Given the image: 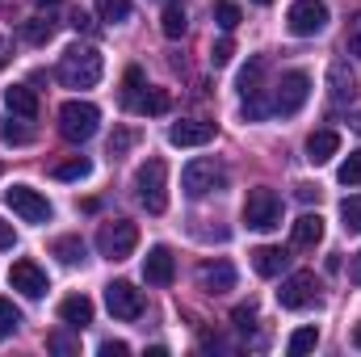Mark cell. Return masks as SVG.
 Listing matches in <instances>:
<instances>
[{"label": "cell", "instance_id": "obj_1", "mask_svg": "<svg viewBox=\"0 0 361 357\" xmlns=\"http://www.w3.org/2000/svg\"><path fill=\"white\" fill-rule=\"evenodd\" d=\"M101 72H105V59H101V51L97 47H68L63 51V59H59V80L68 85V89H92L97 80H101Z\"/></svg>", "mask_w": 361, "mask_h": 357}, {"label": "cell", "instance_id": "obj_2", "mask_svg": "<svg viewBox=\"0 0 361 357\" xmlns=\"http://www.w3.org/2000/svg\"><path fill=\"white\" fill-rule=\"evenodd\" d=\"M169 164L160 160V156H152L147 164H139V173H135V193H139V202L147 206V214H164L169 210Z\"/></svg>", "mask_w": 361, "mask_h": 357}, {"label": "cell", "instance_id": "obj_3", "mask_svg": "<svg viewBox=\"0 0 361 357\" xmlns=\"http://www.w3.org/2000/svg\"><path fill=\"white\" fill-rule=\"evenodd\" d=\"M97 122H101V109L92 101H63L59 105V135L68 143H89L97 135Z\"/></svg>", "mask_w": 361, "mask_h": 357}, {"label": "cell", "instance_id": "obj_4", "mask_svg": "<svg viewBox=\"0 0 361 357\" xmlns=\"http://www.w3.org/2000/svg\"><path fill=\"white\" fill-rule=\"evenodd\" d=\"M135 244H139V227H135L130 219L101 223V231H97V253H101L105 261H126V257L135 253Z\"/></svg>", "mask_w": 361, "mask_h": 357}, {"label": "cell", "instance_id": "obj_5", "mask_svg": "<svg viewBox=\"0 0 361 357\" xmlns=\"http://www.w3.org/2000/svg\"><path fill=\"white\" fill-rule=\"evenodd\" d=\"M244 223L252 231H273L281 223V198L273 193L269 185L248 189V198H244Z\"/></svg>", "mask_w": 361, "mask_h": 357}, {"label": "cell", "instance_id": "obj_6", "mask_svg": "<svg viewBox=\"0 0 361 357\" xmlns=\"http://www.w3.org/2000/svg\"><path fill=\"white\" fill-rule=\"evenodd\" d=\"M307 97H311V76H307V72H286V76L277 80V89H273L269 105H273V114L290 118V114H298V109L307 105Z\"/></svg>", "mask_w": 361, "mask_h": 357}, {"label": "cell", "instance_id": "obj_7", "mask_svg": "<svg viewBox=\"0 0 361 357\" xmlns=\"http://www.w3.org/2000/svg\"><path fill=\"white\" fill-rule=\"evenodd\" d=\"M180 185L189 198H206L210 189H223L227 185V169L219 160H189L185 173H180Z\"/></svg>", "mask_w": 361, "mask_h": 357}, {"label": "cell", "instance_id": "obj_8", "mask_svg": "<svg viewBox=\"0 0 361 357\" xmlns=\"http://www.w3.org/2000/svg\"><path fill=\"white\" fill-rule=\"evenodd\" d=\"M4 206L13 214H21L25 223H51V202L38 189H30V185H8L4 189Z\"/></svg>", "mask_w": 361, "mask_h": 357}, {"label": "cell", "instance_id": "obj_9", "mask_svg": "<svg viewBox=\"0 0 361 357\" xmlns=\"http://www.w3.org/2000/svg\"><path fill=\"white\" fill-rule=\"evenodd\" d=\"M286 25H290V34L311 38V34H319L328 25V4L324 0H294L290 13H286Z\"/></svg>", "mask_w": 361, "mask_h": 357}, {"label": "cell", "instance_id": "obj_10", "mask_svg": "<svg viewBox=\"0 0 361 357\" xmlns=\"http://www.w3.org/2000/svg\"><path fill=\"white\" fill-rule=\"evenodd\" d=\"M315 294H319V282H315V273H311V269H298V273H290V277L281 282V290H277V303H281L286 311H302L307 303H315Z\"/></svg>", "mask_w": 361, "mask_h": 357}, {"label": "cell", "instance_id": "obj_11", "mask_svg": "<svg viewBox=\"0 0 361 357\" xmlns=\"http://www.w3.org/2000/svg\"><path fill=\"white\" fill-rule=\"evenodd\" d=\"M105 307L118 320H139L143 315V290H135L130 282H109L105 286Z\"/></svg>", "mask_w": 361, "mask_h": 357}, {"label": "cell", "instance_id": "obj_12", "mask_svg": "<svg viewBox=\"0 0 361 357\" xmlns=\"http://www.w3.org/2000/svg\"><path fill=\"white\" fill-rule=\"evenodd\" d=\"M214 139V122H202V118H185L169 131V143L173 147H202Z\"/></svg>", "mask_w": 361, "mask_h": 357}, {"label": "cell", "instance_id": "obj_13", "mask_svg": "<svg viewBox=\"0 0 361 357\" xmlns=\"http://www.w3.org/2000/svg\"><path fill=\"white\" fill-rule=\"evenodd\" d=\"M8 282H13V290H21L25 298H42V294H47V273L34 265V261H17V265L8 269Z\"/></svg>", "mask_w": 361, "mask_h": 357}, {"label": "cell", "instance_id": "obj_14", "mask_svg": "<svg viewBox=\"0 0 361 357\" xmlns=\"http://www.w3.org/2000/svg\"><path fill=\"white\" fill-rule=\"evenodd\" d=\"M143 277H147L152 286H173V277H177V261H173V253H169L164 244H156V248L147 253V261H143Z\"/></svg>", "mask_w": 361, "mask_h": 357}, {"label": "cell", "instance_id": "obj_15", "mask_svg": "<svg viewBox=\"0 0 361 357\" xmlns=\"http://www.w3.org/2000/svg\"><path fill=\"white\" fill-rule=\"evenodd\" d=\"M197 282L210 294H227V290H235V265L231 261H206L197 269Z\"/></svg>", "mask_w": 361, "mask_h": 357}, {"label": "cell", "instance_id": "obj_16", "mask_svg": "<svg viewBox=\"0 0 361 357\" xmlns=\"http://www.w3.org/2000/svg\"><path fill=\"white\" fill-rule=\"evenodd\" d=\"M328 97L336 105H353L357 101V76L349 72V63H332L328 68Z\"/></svg>", "mask_w": 361, "mask_h": 357}, {"label": "cell", "instance_id": "obj_17", "mask_svg": "<svg viewBox=\"0 0 361 357\" xmlns=\"http://www.w3.org/2000/svg\"><path fill=\"white\" fill-rule=\"evenodd\" d=\"M4 105H8V114H17V118H25V122L38 118V97H34L30 85H8V89H4Z\"/></svg>", "mask_w": 361, "mask_h": 357}, {"label": "cell", "instance_id": "obj_18", "mask_svg": "<svg viewBox=\"0 0 361 357\" xmlns=\"http://www.w3.org/2000/svg\"><path fill=\"white\" fill-rule=\"evenodd\" d=\"M59 320H63L68 328H76V332L89 328L92 324V303L85 298V294H68V298L59 303Z\"/></svg>", "mask_w": 361, "mask_h": 357}, {"label": "cell", "instance_id": "obj_19", "mask_svg": "<svg viewBox=\"0 0 361 357\" xmlns=\"http://www.w3.org/2000/svg\"><path fill=\"white\" fill-rule=\"evenodd\" d=\"M336 152H341V135L336 131H311V139H307V160L311 164H328Z\"/></svg>", "mask_w": 361, "mask_h": 357}, {"label": "cell", "instance_id": "obj_20", "mask_svg": "<svg viewBox=\"0 0 361 357\" xmlns=\"http://www.w3.org/2000/svg\"><path fill=\"white\" fill-rule=\"evenodd\" d=\"M290 240H294V248H315V244L324 240V219H319V214H298Z\"/></svg>", "mask_w": 361, "mask_h": 357}, {"label": "cell", "instance_id": "obj_21", "mask_svg": "<svg viewBox=\"0 0 361 357\" xmlns=\"http://www.w3.org/2000/svg\"><path fill=\"white\" fill-rule=\"evenodd\" d=\"M286 265H290V253H286V248L265 244V248H257V253H252V269H257L261 277H277Z\"/></svg>", "mask_w": 361, "mask_h": 357}, {"label": "cell", "instance_id": "obj_22", "mask_svg": "<svg viewBox=\"0 0 361 357\" xmlns=\"http://www.w3.org/2000/svg\"><path fill=\"white\" fill-rule=\"evenodd\" d=\"M160 30H164V38H180V34L189 30V13H185L180 0H169V4H164V13H160Z\"/></svg>", "mask_w": 361, "mask_h": 357}, {"label": "cell", "instance_id": "obj_23", "mask_svg": "<svg viewBox=\"0 0 361 357\" xmlns=\"http://www.w3.org/2000/svg\"><path fill=\"white\" fill-rule=\"evenodd\" d=\"M21 38L34 42V47H42V42L55 38V21H51V17H30V21L21 25Z\"/></svg>", "mask_w": 361, "mask_h": 357}, {"label": "cell", "instance_id": "obj_24", "mask_svg": "<svg viewBox=\"0 0 361 357\" xmlns=\"http://www.w3.org/2000/svg\"><path fill=\"white\" fill-rule=\"evenodd\" d=\"M139 101H143V72L139 68H126V76H122V105L126 109H139Z\"/></svg>", "mask_w": 361, "mask_h": 357}, {"label": "cell", "instance_id": "obj_25", "mask_svg": "<svg viewBox=\"0 0 361 357\" xmlns=\"http://www.w3.org/2000/svg\"><path fill=\"white\" fill-rule=\"evenodd\" d=\"M51 253H55L63 265H76V261H85V240H80V236H63V240L51 244Z\"/></svg>", "mask_w": 361, "mask_h": 357}, {"label": "cell", "instance_id": "obj_26", "mask_svg": "<svg viewBox=\"0 0 361 357\" xmlns=\"http://www.w3.org/2000/svg\"><path fill=\"white\" fill-rule=\"evenodd\" d=\"M315 345H319V328H315V324H307V328H298V332L290 337L286 353H290V357H302V353H311Z\"/></svg>", "mask_w": 361, "mask_h": 357}, {"label": "cell", "instance_id": "obj_27", "mask_svg": "<svg viewBox=\"0 0 361 357\" xmlns=\"http://www.w3.org/2000/svg\"><path fill=\"white\" fill-rule=\"evenodd\" d=\"M97 13L109 25H122V21H130V0H97Z\"/></svg>", "mask_w": 361, "mask_h": 357}, {"label": "cell", "instance_id": "obj_28", "mask_svg": "<svg viewBox=\"0 0 361 357\" xmlns=\"http://www.w3.org/2000/svg\"><path fill=\"white\" fill-rule=\"evenodd\" d=\"M92 173V164L85 156H72V160H63V164H55V181H85Z\"/></svg>", "mask_w": 361, "mask_h": 357}, {"label": "cell", "instance_id": "obj_29", "mask_svg": "<svg viewBox=\"0 0 361 357\" xmlns=\"http://www.w3.org/2000/svg\"><path fill=\"white\" fill-rule=\"evenodd\" d=\"M261 72H265V59L257 55V59H248V68L240 72V92L248 97V92H261Z\"/></svg>", "mask_w": 361, "mask_h": 357}, {"label": "cell", "instance_id": "obj_30", "mask_svg": "<svg viewBox=\"0 0 361 357\" xmlns=\"http://www.w3.org/2000/svg\"><path fill=\"white\" fill-rule=\"evenodd\" d=\"M214 21L223 25V30H235L244 17H240V4L235 0H214Z\"/></svg>", "mask_w": 361, "mask_h": 357}, {"label": "cell", "instance_id": "obj_31", "mask_svg": "<svg viewBox=\"0 0 361 357\" xmlns=\"http://www.w3.org/2000/svg\"><path fill=\"white\" fill-rule=\"evenodd\" d=\"M169 105H173V97L164 89H152L143 92V101H139V114H169Z\"/></svg>", "mask_w": 361, "mask_h": 357}, {"label": "cell", "instance_id": "obj_32", "mask_svg": "<svg viewBox=\"0 0 361 357\" xmlns=\"http://www.w3.org/2000/svg\"><path fill=\"white\" fill-rule=\"evenodd\" d=\"M17 328H21V311H17L8 298H0V341H4V337H13Z\"/></svg>", "mask_w": 361, "mask_h": 357}, {"label": "cell", "instance_id": "obj_33", "mask_svg": "<svg viewBox=\"0 0 361 357\" xmlns=\"http://www.w3.org/2000/svg\"><path fill=\"white\" fill-rule=\"evenodd\" d=\"M130 147H135V131H130V126H118V131L109 135V156L118 160V156H126Z\"/></svg>", "mask_w": 361, "mask_h": 357}, {"label": "cell", "instance_id": "obj_34", "mask_svg": "<svg viewBox=\"0 0 361 357\" xmlns=\"http://www.w3.org/2000/svg\"><path fill=\"white\" fill-rule=\"evenodd\" d=\"M341 219H345V227H349V231H361V193L341 202Z\"/></svg>", "mask_w": 361, "mask_h": 357}, {"label": "cell", "instance_id": "obj_35", "mask_svg": "<svg viewBox=\"0 0 361 357\" xmlns=\"http://www.w3.org/2000/svg\"><path fill=\"white\" fill-rule=\"evenodd\" d=\"M231 55H235V42H231V38H219V42L210 47V63H214V68H227Z\"/></svg>", "mask_w": 361, "mask_h": 357}, {"label": "cell", "instance_id": "obj_36", "mask_svg": "<svg viewBox=\"0 0 361 357\" xmlns=\"http://www.w3.org/2000/svg\"><path fill=\"white\" fill-rule=\"evenodd\" d=\"M17 122H21V118L13 114V118H8V122L0 126V135H4V143H30V131H25V126H17Z\"/></svg>", "mask_w": 361, "mask_h": 357}, {"label": "cell", "instance_id": "obj_37", "mask_svg": "<svg viewBox=\"0 0 361 357\" xmlns=\"http://www.w3.org/2000/svg\"><path fill=\"white\" fill-rule=\"evenodd\" d=\"M341 185H361V152H353V156L341 164Z\"/></svg>", "mask_w": 361, "mask_h": 357}, {"label": "cell", "instance_id": "obj_38", "mask_svg": "<svg viewBox=\"0 0 361 357\" xmlns=\"http://www.w3.org/2000/svg\"><path fill=\"white\" fill-rule=\"evenodd\" d=\"M345 47H349V55L361 59V13L349 21V34H345Z\"/></svg>", "mask_w": 361, "mask_h": 357}, {"label": "cell", "instance_id": "obj_39", "mask_svg": "<svg viewBox=\"0 0 361 357\" xmlns=\"http://www.w3.org/2000/svg\"><path fill=\"white\" fill-rule=\"evenodd\" d=\"M231 320H235V328H240V332H248V328H252V320H257V307H252V303H244V307H235V311H231Z\"/></svg>", "mask_w": 361, "mask_h": 357}, {"label": "cell", "instance_id": "obj_40", "mask_svg": "<svg viewBox=\"0 0 361 357\" xmlns=\"http://www.w3.org/2000/svg\"><path fill=\"white\" fill-rule=\"evenodd\" d=\"M47 349H55V353H76V341H72L68 332H51V337H47Z\"/></svg>", "mask_w": 361, "mask_h": 357}, {"label": "cell", "instance_id": "obj_41", "mask_svg": "<svg viewBox=\"0 0 361 357\" xmlns=\"http://www.w3.org/2000/svg\"><path fill=\"white\" fill-rule=\"evenodd\" d=\"M101 353H105V357H126V353H130V345H126V341H105V345H101Z\"/></svg>", "mask_w": 361, "mask_h": 357}, {"label": "cell", "instance_id": "obj_42", "mask_svg": "<svg viewBox=\"0 0 361 357\" xmlns=\"http://www.w3.org/2000/svg\"><path fill=\"white\" fill-rule=\"evenodd\" d=\"M13 244H17V231H13V227L0 219V248H13Z\"/></svg>", "mask_w": 361, "mask_h": 357}, {"label": "cell", "instance_id": "obj_43", "mask_svg": "<svg viewBox=\"0 0 361 357\" xmlns=\"http://www.w3.org/2000/svg\"><path fill=\"white\" fill-rule=\"evenodd\" d=\"M72 25H76V30H92V17L85 8H76V13H72Z\"/></svg>", "mask_w": 361, "mask_h": 357}, {"label": "cell", "instance_id": "obj_44", "mask_svg": "<svg viewBox=\"0 0 361 357\" xmlns=\"http://www.w3.org/2000/svg\"><path fill=\"white\" fill-rule=\"evenodd\" d=\"M349 277H353V282L361 286V253L353 257V261H349Z\"/></svg>", "mask_w": 361, "mask_h": 357}, {"label": "cell", "instance_id": "obj_45", "mask_svg": "<svg viewBox=\"0 0 361 357\" xmlns=\"http://www.w3.org/2000/svg\"><path fill=\"white\" fill-rule=\"evenodd\" d=\"M298 198L311 202V198H319V189H315V185H298Z\"/></svg>", "mask_w": 361, "mask_h": 357}, {"label": "cell", "instance_id": "obj_46", "mask_svg": "<svg viewBox=\"0 0 361 357\" xmlns=\"http://www.w3.org/2000/svg\"><path fill=\"white\" fill-rule=\"evenodd\" d=\"M8 55H13V47H8V38H0V68L8 63Z\"/></svg>", "mask_w": 361, "mask_h": 357}, {"label": "cell", "instance_id": "obj_47", "mask_svg": "<svg viewBox=\"0 0 361 357\" xmlns=\"http://www.w3.org/2000/svg\"><path fill=\"white\" fill-rule=\"evenodd\" d=\"M353 345H357V349H361V324H357V328H353Z\"/></svg>", "mask_w": 361, "mask_h": 357}, {"label": "cell", "instance_id": "obj_48", "mask_svg": "<svg viewBox=\"0 0 361 357\" xmlns=\"http://www.w3.org/2000/svg\"><path fill=\"white\" fill-rule=\"evenodd\" d=\"M353 131H357V135H361V114H357V118H353Z\"/></svg>", "mask_w": 361, "mask_h": 357}, {"label": "cell", "instance_id": "obj_49", "mask_svg": "<svg viewBox=\"0 0 361 357\" xmlns=\"http://www.w3.org/2000/svg\"><path fill=\"white\" fill-rule=\"evenodd\" d=\"M38 4H47V8H51V4H59V0H38Z\"/></svg>", "mask_w": 361, "mask_h": 357}, {"label": "cell", "instance_id": "obj_50", "mask_svg": "<svg viewBox=\"0 0 361 357\" xmlns=\"http://www.w3.org/2000/svg\"><path fill=\"white\" fill-rule=\"evenodd\" d=\"M257 4H273V0H257Z\"/></svg>", "mask_w": 361, "mask_h": 357}]
</instances>
